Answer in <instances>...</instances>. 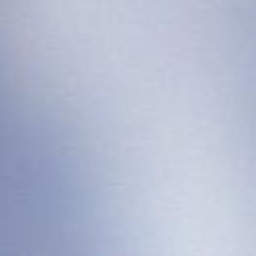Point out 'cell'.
<instances>
[{
    "label": "cell",
    "instance_id": "6da1fadb",
    "mask_svg": "<svg viewBox=\"0 0 256 256\" xmlns=\"http://www.w3.org/2000/svg\"><path fill=\"white\" fill-rule=\"evenodd\" d=\"M0 72H2V64H0ZM2 80H4V72H2ZM4 88H6V82H4ZM6 96H8V88H6ZM8 102H10V96H8ZM10 110H12V104H10ZM12 116H14V112H12ZM14 124H16V118H14ZM16 130H18V124H16ZM18 136H20V132H18ZM20 142H22V138H20ZM22 148H24V144H22ZM24 156H26V150H24ZM26 162H28V156H26ZM28 166H30V162H28ZM30 172H32V168H30ZM34 178V176H32ZM36 184V182H34ZM38 190V188H36ZM40 194V192H38Z\"/></svg>",
    "mask_w": 256,
    "mask_h": 256
},
{
    "label": "cell",
    "instance_id": "7a4b0ae2",
    "mask_svg": "<svg viewBox=\"0 0 256 256\" xmlns=\"http://www.w3.org/2000/svg\"><path fill=\"white\" fill-rule=\"evenodd\" d=\"M0 76H2V72H0ZM2 84H4V80H2ZM4 92H6V88H4ZM6 100H8V96H6ZM8 106H10V102H8ZM10 114H12V110H10ZM12 120H14V116H12ZM14 128H16V124H14ZM16 134H18V130H16ZM18 140H20V136H18ZM20 146H22V142H20ZM22 152H24V148H22ZM24 158H26V156H24ZM26 164H28V162H26ZM28 170H30V166H28ZM30 176H32V172H30ZM32 182H34V178H32ZM34 188H36V186H34ZM36 194H38V192H36ZM38 198H40V196H38ZM40 202H42V200H40Z\"/></svg>",
    "mask_w": 256,
    "mask_h": 256
},
{
    "label": "cell",
    "instance_id": "3957f363",
    "mask_svg": "<svg viewBox=\"0 0 256 256\" xmlns=\"http://www.w3.org/2000/svg\"><path fill=\"white\" fill-rule=\"evenodd\" d=\"M0 60H2V54H0ZM2 70H4V64H2ZM4 80H6V74H4ZM6 86H8V82H6ZM8 94H10V90H8ZM10 102H12V98H10ZM12 110H14V106H12ZM16 116V114H14ZM16 124H18V120H16ZM18 130H20V126H18ZM20 136H22V132H20ZM22 142H24V138H22ZM26 148V146H24ZM28 154V152H26Z\"/></svg>",
    "mask_w": 256,
    "mask_h": 256
},
{
    "label": "cell",
    "instance_id": "277c9868",
    "mask_svg": "<svg viewBox=\"0 0 256 256\" xmlns=\"http://www.w3.org/2000/svg\"><path fill=\"white\" fill-rule=\"evenodd\" d=\"M0 64H2V60H0ZM2 72H4V70H2ZM4 82H6V80H4ZM6 88H8V86H6ZM8 96H10V94H8ZM10 104H12V102H10ZM12 112H14V110H12ZM14 118H16V116H14ZM18 132H20V130H18ZM20 138H22V136H20ZM22 144H24V142H22ZM24 150H26V148H24ZM26 156H28V154H26ZM28 162H30V160H28ZM30 168H32V166H30ZM32 174H34V172H32ZM34 178H36V176H34ZM36 182H38V180H36Z\"/></svg>",
    "mask_w": 256,
    "mask_h": 256
}]
</instances>
